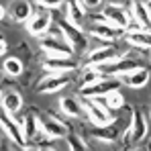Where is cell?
<instances>
[{
  "label": "cell",
  "mask_w": 151,
  "mask_h": 151,
  "mask_svg": "<svg viewBox=\"0 0 151 151\" xmlns=\"http://www.w3.org/2000/svg\"><path fill=\"white\" fill-rule=\"evenodd\" d=\"M41 51L45 53V57H53V59H68L72 57V47L63 41V35L57 27L55 35H45L41 39Z\"/></svg>",
  "instance_id": "6da1fadb"
},
{
  "label": "cell",
  "mask_w": 151,
  "mask_h": 151,
  "mask_svg": "<svg viewBox=\"0 0 151 151\" xmlns=\"http://www.w3.org/2000/svg\"><path fill=\"white\" fill-rule=\"evenodd\" d=\"M82 102V108L86 112V116L90 119V123L94 127H108L114 123V116L110 114V110L106 106H102L94 98H80Z\"/></svg>",
  "instance_id": "7a4b0ae2"
},
{
  "label": "cell",
  "mask_w": 151,
  "mask_h": 151,
  "mask_svg": "<svg viewBox=\"0 0 151 151\" xmlns=\"http://www.w3.org/2000/svg\"><path fill=\"white\" fill-rule=\"evenodd\" d=\"M57 27H59V31L63 35V41L72 47V51H86L88 41H86V37H84V33H82L80 27H74L72 23H68L65 19L57 21Z\"/></svg>",
  "instance_id": "3957f363"
},
{
  "label": "cell",
  "mask_w": 151,
  "mask_h": 151,
  "mask_svg": "<svg viewBox=\"0 0 151 151\" xmlns=\"http://www.w3.org/2000/svg\"><path fill=\"white\" fill-rule=\"evenodd\" d=\"M119 86H121V82L116 78H102L92 86L80 88V98H102V96L119 90Z\"/></svg>",
  "instance_id": "277c9868"
},
{
  "label": "cell",
  "mask_w": 151,
  "mask_h": 151,
  "mask_svg": "<svg viewBox=\"0 0 151 151\" xmlns=\"http://www.w3.org/2000/svg\"><path fill=\"white\" fill-rule=\"evenodd\" d=\"M139 68H141L139 61H135V59H131V57H119L116 61H110V63H106V65H100L98 70H100L102 76L119 78V76L131 74V72H135V70H139Z\"/></svg>",
  "instance_id": "5b68a950"
},
{
  "label": "cell",
  "mask_w": 151,
  "mask_h": 151,
  "mask_svg": "<svg viewBox=\"0 0 151 151\" xmlns=\"http://www.w3.org/2000/svg\"><path fill=\"white\" fill-rule=\"evenodd\" d=\"M0 127H2V131H4V135L10 139V143H14V145H19L21 149L27 145V139L25 135H23V129H21V123H17L10 114H6V112H0Z\"/></svg>",
  "instance_id": "8992f818"
},
{
  "label": "cell",
  "mask_w": 151,
  "mask_h": 151,
  "mask_svg": "<svg viewBox=\"0 0 151 151\" xmlns=\"http://www.w3.org/2000/svg\"><path fill=\"white\" fill-rule=\"evenodd\" d=\"M104 21L108 23V25L116 27V29H123L127 33V29L131 27L133 23V17H131V12L125 10V8H119V6H112L110 2L104 6Z\"/></svg>",
  "instance_id": "52a82bcc"
},
{
  "label": "cell",
  "mask_w": 151,
  "mask_h": 151,
  "mask_svg": "<svg viewBox=\"0 0 151 151\" xmlns=\"http://www.w3.org/2000/svg\"><path fill=\"white\" fill-rule=\"evenodd\" d=\"M51 12L49 10H37V12H33V17L27 21V31L33 35V37H41V35H47V31H49L51 27Z\"/></svg>",
  "instance_id": "ba28073f"
},
{
  "label": "cell",
  "mask_w": 151,
  "mask_h": 151,
  "mask_svg": "<svg viewBox=\"0 0 151 151\" xmlns=\"http://www.w3.org/2000/svg\"><path fill=\"white\" fill-rule=\"evenodd\" d=\"M119 57H121V53L114 49V45H102L88 53V68H100L110 61H116Z\"/></svg>",
  "instance_id": "9c48e42d"
},
{
  "label": "cell",
  "mask_w": 151,
  "mask_h": 151,
  "mask_svg": "<svg viewBox=\"0 0 151 151\" xmlns=\"http://www.w3.org/2000/svg\"><path fill=\"white\" fill-rule=\"evenodd\" d=\"M39 125H41V131L47 139H63L70 135L68 125L53 119V116H39Z\"/></svg>",
  "instance_id": "30bf717a"
},
{
  "label": "cell",
  "mask_w": 151,
  "mask_h": 151,
  "mask_svg": "<svg viewBox=\"0 0 151 151\" xmlns=\"http://www.w3.org/2000/svg\"><path fill=\"white\" fill-rule=\"evenodd\" d=\"M72 82V76L70 74H49L47 78H43L37 86L39 92H45V94H51V92H59L61 88H65L68 84Z\"/></svg>",
  "instance_id": "8fae6325"
},
{
  "label": "cell",
  "mask_w": 151,
  "mask_h": 151,
  "mask_svg": "<svg viewBox=\"0 0 151 151\" xmlns=\"http://www.w3.org/2000/svg\"><path fill=\"white\" fill-rule=\"evenodd\" d=\"M41 65H43V70H47L49 74H72L76 68H78L76 59H72V57H68V59H53V57H45Z\"/></svg>",
  "instance_id": "7c38bea8"
},
{
  "label": "cell",
  "mask_w": 151,
  "mask_h": 151,
  "mask_svg": "<svg viewBox=\"0 0 151 151\" xmlns=\"http://www.w3.org/2000/svg\"><path fill=\"white\" fill-rule=\"evenodd\" d=\"M129 135H131V141L133 143H141L147 137V119H145V114L141 110H135L133 112V121H131Z\"/></svg>",
  "instance_id": "4fadbf2b"
},
{
  "label": "cell",
  "mask_w": 151,
  "mask_h": 151,
  "mask_svg": "<svg viewBox=\"0 0 151 151\" xmlns=\"http://www.w3.org/2000/svg\"><path fill=\"white\" fill-rule=\"evenodd\" d=\"M131 17L137 25L145 31H149L151 27V10L147 2H131Z\"/></svg>",
  "instance_id": "5bb4252c"
},
{
  "label": "cell",
  "mask_w": 151,
  "mask_h": 151,
  "mask_svg": "<svg viewBox=\"0 0 151 151\" xmlns=\"http://www.w3.org/2000/svg\"><path fill=\"white\" fill-rule=\"evenodd\" d=\"M125 31L123 29H116V27L108 25L106 21L104 23H96V25L90 29V35H94V37H98L102 41H114L116 37H121Z\"/></svg>",
  "instance_id": "9a60e30c"
},
{
  "label": "cell",
  "mask_w": 151,
  "mask_h": 151,
  "mask_svg": "<svg viewBox=\"0 0 151 151\" xmlns=\"http://www.w3.org/2000/svg\"><path fill=\"white\" fill-rule=\"evenodd\" d=\"M0 104H2V110L12 116V114H17V112L23 108V96H21L19 92L10 90V92H6V94L0 98Z\"/></svg>",
  "instance_id": "2e32d148"
},
{
  "label": "cell",
  "mask_w": 151,
  "mask_h": 151,
  "mask_svg": "<svg viewBox=\"0 0 151 151\" xmlns=\"http://www.w3.org/2000/svg\"><path fill=\"white\" fill-rule=\"evenodd\" d=\"M59 108H61V112L65 116H72V119L82 116V112H84L82 102H80V98H76V96H61L59 98Z\"/></svg>",
  "instance_id": "e0dca14e"
},
{
  "label": "cell",
  "mask_w": 151,
  "mask_h": 151,
  "mask_svg": "<svg viewBox=\"0 0 151 151\" xmlns=\"http://www.w3.org/2000/svg\"><path fill=\"white\" fill-rule=\"evenodd\" d=\"M21 129H23L25 139H35L37 135H43L41 125H39V116H37V114H33V112H29V114H25V116H23Z\"/></svg>",
  "instance_id": "ac0fdd59"
},
{
  "label": "cell",
  "mask_w": 151,
  "mask_h": 151,
  "mask_svg": "<svg viewBox=\"0 0 151 151\" xmlns=\"http://www.w3.org/2000/svg\"><path fill=\"white\" fill-rule=\"evenodd\" d=\"M123 82H125L129 88H135V90H137V88H143V86H147V82H149V70L141 65L139 70L123 76Z\"/></svg>",
  "instance_id": "d6986e66"
},
{
  "label": "cell",
  "mask_w": 151,
  "mask_h": 151,
  "mask_svg": "<svg viewBox=\"0 0 151 151\" xmlns=\"http://www.w3.org/2000/svg\"><path fill=\"white\" fill-rule=\"evenodd\" d=\"M65 12H68L65 21L72 23L74 27H80L82 29V23L86 19V10L82 8V4L80 2H65Z\"/></svg>",
  "instance_id": "ffe728a7"
},
{
  "label": "cell",
  "mask_w": 151,
  "mask_h": 151,
  "mask_svg": "<svg viewBox=\"0 0 151 151\" xmlns=\"http://www.w3.org/2000/svg\"><path fill=\"white\" fill-rule=\"evenodd\" d=\"M119 135H121V131L116 129L114 123L108 127H94L92 129V137L98 139V141H104V143H114L119 139Z\"/></svg>",
  "instance_id": "44dd1931"
},
{
  "label": "cell",
  "mask_w": 151,
  "mask_h": 151,
  "mask_svg": "<svg viewBox=\"0 0 151 151\" xmlns=\"http://www.w3.org/2000/svg\"><path fill=\"white\" fill-rule=\"evenodd\" d=\"M127 43L141 47V49H151V31H135V33H127L125 35Z\"/></svg>",
  "instance_id": "7402d4cb"
},
{
  "label": "cell",
  "mask_w": 151,
  "mask_h": 151,
  "mask_svg": "<svg viewBox=\"0 0 151 151\" xmlns=\"http://www.w3.org/2000/svg\"><path fill=\"white\" fill-rule=\"evenodd\" d=\"M94 100L98 104H102V106H106L108 110H119V108L125 106V98H123L121 90H114V92H110V94H106L102 98H94Z\"/></svg>",
  "instance_id": "603a6c76"
},
{
  "label": "cell",
  "mask_w": 151,
  "mask_h": 151,
  "mask_svg": "<svg viewBox=\"0 0 151 151\" xmlns=\"http://www.w3.org/2000/svg\"><path fill=\"white\" fill-rule=\"evenodd\" d=\"M12 17H14V21H19V23H27V21L33 17L31 4H29V2H17L14 8H12Z\"/></svg>",
  "instance_id": "cb8c5ba5"
},
{
  "label": "cell",
  "mask_w": 151,
  "mask_h": 151,
  "mask_svg": "<svg viewBox=\"0 0 151 151\" xmlns=\"http://www.w3.org/2000/svg\"><path fill=\"white\" fill-rule=\"evenodd\" d=\"M4 74L10 76V78H17V76L23 74V70H25V65H23V61L19 59V57H8V59H4Z\"/></svg>",
  "instance_id": "d4e9b609"
},
{
  "label": "cell",
  "mask_w": 151,
  "mask_h": 151,
  "mask_svg": "<svg viewBox=\"0 0 151 151\" xmlns=\"http://www.w3.org/2000/svg\"><path fill=\"white\" fill-rule=\"evenodd\" d=\"M102 78H104V76L100 74L98 68H88V65H86V70H84V74H82V80H80V88L92 86V84H96V82L102 80Z\"/></svg>",
  "instance_id": "484cf974"
},
{
  "label": "cell",
  "mask_w": 151,
  "mask_h": 151,
  "mask_svg": "<svg viewBox=\"0 0 151 151\" xmlns=\"http://www.w3.org/2000/svg\"><path fill=\"white\" fill-rule=\"evenodd\" d=\"M65 139H68L70 151H86V145H84V141H82L80 135H68Z\"/></svg>",
  "instance_id": "4316f807"
},
{
  "label": "cell",
  "mask_w": 151,
  "mask_h": 151,
  "mask_svg": "<svg viewBox=\"0 0 151 151\" xmlns=\"http://www.w3.org/2000/svg\"><path fill=\"white\" fill-rule=\"evenodd\" d=\"M35 4H39L43 10H55V8H61V4H65V2H61V0H37Z\"/></svg>",
  "instance_id": "83f0119b"
},
{
  "label": "cell",
  "mask_w": 151,
  "mask_h": 151,
  "mask_svg": "<svg viewBox=\"0 0 151 151\" xmlns=\"http://www.w3.org/2000/svg\"><path fill=\"white\" fill-rule=\"evenodd\" d=\"M80 4H82V8L88 12V10H96V8H100V4H104V2H100V0H94V2H90V0H82Z\"/></svg>",
  "instance_id": "f1b7e54d"
},
{
  "label": "cell",
  "mask_w": 151,
  "mask_h": 151,
  "mask_svg": "<svg viewBox=\"0 0 151 151\" xmlns=\"http://www.w3.org/2000/svg\"><path fill=\"white\" fill-rule=\"evenodd\" d=\"M8 141H10V139H2V141H0V151H12Z\"/></svg>",
  "instance_id": "f546056e"
},
{
  "label": "cell",
  "mask_w": 151,
  "mask_h": 151,
  "mask_svg": "<svg viewBox=\"0 0 151 151\" xmlns=\"http://www.w3.org/2000/svg\"><path fill=\"white\" fill-rule=\"evenodd\" d=\"M6 47H8V45H6V39H4V35H0V55L6 53Z\"/></svg>",
  "instance_id": "4dcf8cb0"
},
{
  "label": "cell",
  "mask_w": 151,
  "mask_h": 151,
  "mask_svg": "<svg viewBox=\"0 0 151 151\" xmlns=\"http://www.w3.org/2000/svg\"><path fill=\"white\" fill-rule=\"evenodd\" d=\"M4 17H6V8H4V6H2V4H0V21H2V19H4Z\"/></svg>",
  "instance_id": "1f68e13d"
},
{
  "label": "cell",
  "mask_w": 151,
  "mask_h": 151,
  "mask_svg": "<svg viewBox=\"0 0 151 151\" xmlns=\"http://www.w3.org/2000/svg\"><path fill=\"white\" fill-rule=\"evenodd\" d=\"M21 151H39V149H37V147H33V145H29V147L25 145V147H23Z\"/></svg>",
  "instance_id": "d6a6232c"
},
{
  "label": "cell",
  "mask_w": 151,
  "mask_h": 151,
  "mask_svg": "<svg viewBox=\"0 0 151 151\" xmlns=\"http://www.w3.org/2000/svg\"><path fill=\"white\" fill-rule=\"evenodd\" d=\"M43 151H55V149H53V147H47V149H43Z\"/></svg>",
  "instance_id": "836d02e7"
},
{
  "label": "cell",
  "mask_w": 151,
  "mask_h": 151,
  "mask_svg": "<svg viewBox=\"0 0 151 151\" xmlns=\"http://www.w3.org/2000/svg\"><path fill=\"white\" fill-rule=\"evenodd\" d=\"M133 151H147V149H143V147H141V149H133Z\"/></svg>",
  "instance_id": "e575fe53"
}]
</instances>
